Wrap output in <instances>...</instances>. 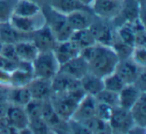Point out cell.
Wrapping results in <instances>:
<instances>
[{
  "label": "cell",
  "mask_w": 146,
  "mask_h": 134,
  "mask_svg": "<svg viewBox=\"0 0 146 134\" xmlns=\"http://www.w3.org/2000/svg\"><path fill=\"white\" fill-rule=\"evenodd\" d=\"M80 55L88 62L89 72L101 78L113 72L119 60L111 46L99 43L81 49Z\"/></svg>",
  "instance_id": "6da1fadb"
},
{
  "label": "cell",
  "mask_w": 146,
  "mask_h": 134,
  "mask_svg": "<svg viewBox=\"0 0 146 134\" xmlns=\"http://www.w3.org/2000/svg\"><path fill=\"white\" fill-rule=\"evenodd\" d=\"M84 95H85V92L83 91L81 86H78L68 91L53 93L49 100L56 113L63 120L68 121L71 119L78 103L84 97Z\"/></svg>",
  "instance_id": "7a4b0ae2"
},
{
  "label": "cell",
  "mask_w": 146,
  "mask_h": 134,
  "mask_svg": "<svg viewBox=\"0 0 146 134\" xmlns=\"http://www.w3.org/2000/svg\"><path fill=\"white\" fill-rule=\"evenodd\" d=\"M42 12L45 17L46 26L50 29L57 42L70 39L73 30L67 21L66 15L58 12L48 5H43Z\"/></svg>",
  "instance_id": "3957f363"
},
{
  "label": "cell",
  "mask_w": 146,
  "mask_h": 134,
  "mask_svg": "<svg viewBox=\"0 0 146 134\" xmlns=\"http://www.w3.org/2000/svg\"><path fill=\"white\" fill-rule=\"evenodd\" d=\"M60 63L53 51H41L32 61L34 77L52 79L60 70Z\"/></svg>",
  "instance_id": "277c9868"
},
{
  "label": "cell",
  "mask_w": 146,
  "mask_h": 134,
  "mask_svg": "<svg viewBox=\"0 0 146 134\" xmlns=\"http://www.w3.org/2000/svg\"><path fill=\"white\" fill-rule=\"evenodd\" d=\"M111 133H129L131 128L135 124L131 117L130 111L119 106H116L112 109L111 116L108 121Z\"/></svg>",
  "instance_id": "5b68a950"
},
{
  "label": "cell",
  "mask_w": 146,
  "mask_h": 134,
  "mask_svg": "<svg viewBox=\"0 0 146 134\" xmlns=\"http://www.w3.org/2000/svg\"><path fill=\"white\" fill-rule=\"evenodd\" d=\"M121 5L117 0H93L90 9L97 18L112 22L119 14Z\"/></svg>",
  "instance_id": "8992f818"
},
{
  "label": "cell",
  "mask_w": 146,
  "mask_h": 134,
  "mask_svg": "<svg viewBox=\"0 0 146 134\" xmlns=\"http://www.w3.org/2000/svg\"><path fill=\"white\" fill-rule=\"evenodd\" d=\"M9 22L17 28L19 31L27 34H32L38 29L42 28L43 26L46 25L45 22V17L43 14L42 10L39 13L31 16H17L13 15Z\"/></svg>",
  "instance_id": "52a82bcc"
},
{
  "label": "cell",
  "mask_w": 146,
  "mask_h": 134,
  "mask_svg": "<svg viewBox=\"0 0 146 134\" xmlns=\"http://www.w3.org/2000/svg\"><path fill=\"white\" fill-rule=\"evenodd\" d=\"M144 70H146V68L139 66L130 57H127L118 60L114 72L123 80L125 84H131L134 83Z\"/></svg>",
  "instance_id": "ba28073f"
},
{
  "label": "cell",
  "mask_w": 146,
  "mask_h": 134,
  "mask_svg": "<svg viewBox=\"0 0 146 134\" xmlns=\"http://www.w3.org/2000/svg\"><path fill=\"white\" fill-rule=\"evenodd\" d=\"M89 30L91 31L93 38L96 43L103 45H111V42L114 37L113 24L110 21L102 20L95 16V19L90 25Z\"/></svg>",
  "instance_id": "9c48e42d"
},
{
  "label": "cell",
  "mask_w": 146,
  "mask_h": 134,
  "mask_svg": "<svg viewBox=\"0 0 146 134\" xmlns=\"http://www.w3.org/2000/svg\"><path fill=\"white\" fill-rule=\"evenodd\" d=\"M42 117L52 133H68V121L63 120L53 108L50 100H45L42 109Z\"/></svg>",
  "instance_id": "30bf717a"
},
{
  "label": "cell",
  "mask_w": 146,
  "mask_h": 134,
  "mask_svg": "<svg viewBox=\"0 0 146 134\" xmlns=\"http://www.w3.org/2000/svg\"><path fill=\"white\" fill-rule=\"evenodd\" d=\"M6 118L8 119L10 125L17 131V133H30L28 129L29 119L23 106L9 104Z\"/></svg>",
  "instance_id": "8fae6325"
},
{
  "label": "cell",
  "mask_w": 146,
  "mask_h": 134,
  "mask_svg": "<svg viewBox=\"0 0 146 134\" xmlns=\"http://www.w3.org/2000/svg\"><path fill=\"white\" fill-rule=\"evenodd\" d=\"M96 103L97 102L94 96L85 94L78 103L75 111L71 117V120H74L81 124L85 123L87 120L95 116Z\"/></svg>",
  "instance_id": "7c38bea8"
},
{
  "label": "cell",
  "mask_w": 146,
  "mask_h": 134,
  "mask_svg": "<svg viewBox=\"0 0 146 134\" xmlns=\"http://www.w3.org/2000/svg\"><path fill=\"white\" fill-rule=\"evenodd\" d=\"M30 95L34 99L38 100H49L53 95L51 79H45L40 77H33L31 81L27 84Z\"/></svg>",
  "instance_id": "4fadbf2b"
},
{
  "label": "cell",
  "mask_w": 146,
  "mask_h": 134,
  "mask_svg": "<svg viewBox=\"0 0 146 134\" xmlns=\"http://www.w3.org/2000/svg\"><path fill=\"white\" fill-rule=\"evenodd\" d=\"M67 21L73 31L87 29L90 27L95 19V15L92 13L91 9H80L73 11L66 15Z\"/></svg>",
  "instance_id": "5bb4252c"
},
{
  "label": "cell",
  "mask_w": 146,
  "mask_h": 134,
  "mask_svg": "<svg viewBox=\"0 0 146 134\" xmlns=\"http://www.w3.org/2000/svg\"><path fill=\"white\" fill-rule=\"evenodd\" d=\"M60 70L74 79L80 80L88 71V62L81 55H77L60 66Z\"/></svg>",
  "instance_id": "9a60e30c"
},
{
  "label": "cell",
  "mask_w": 146,
  "mask_h": 134,
  "mask_svg": "<svg viewBox=\"0 0 146 134\" xmlns=\"http://www.w3.org/2000/svg\"><path fill=\"white\" fill-rule=\"evenodd\" d=\"M23 40H31V34L19 31L9 21L0 23V43L1 44H16Z\"/></svg>",
  "instance_id": "2e32d148"
},
{
  "label": "cell",
  "mask_w": 146,
  "mask_h": 134,
  "mask_svg": "<svg viewBox=\"0 0 146 134\" xmlns=\"http://www.w3.org/2000/svg\"><path fill=\"white\" fill-rule=\"evenodd\" d=\"M11 86H26L34 77L31 62L18 61L17 66L10 73Z\"/></svg>",
  "instance_id": "e0dca14e"
},
{
  "label": "cell",
  "mask_w": 146,
  "mask_h": 134,
  "mask_svg": "<svg viewBox=\"0 0 146 134\" xmlns=\"http://www.w3.org/2000/svg\"><path fill=\"white\" fill-rule=\"evenodd\" d=\"M31 40L37 47L39 52L41 51H52L54 49L57 40L50 29L45 25L31 34Z\"/></svg>",
  "instance_id": "ac0fdd59"
},
{
  "label": "cell",
  "mask_w": 146,
  "mask_h": 134,
  "mask_svg": "<svg viewBox=\"0 0 146 134\" xmlns=\"http://www.w3.org/2000/svg\"><path fill=\"white\" fill-rule=\"evenodd\" d=\"M52 51L60 65L64 64L67 61L71 60L72 58L80 54V49L70 39L58 41Z\"/></svg>",
  "instance_id": "d6986e66"
},
{
  "label": "cell",
  "mask_w": 146,
  "mask_h": 134,
  "mask_svg": "<svg viewBox=\"0 0 146 134\" xmlns=\"http://www.w3.org/2000/svg\"><path fill=\"white\" fill-rule=\"evenodd\" d=\"M142 93H145V92H142L133 83L126 84L118 92V106L129 110L134 105V103L139 99Z\"/></svg>",
  "instance_id": "ffe728a7"
},
{
  "label": "cell",
  "mask_w": 146,
  "mask_h": 134,
  "mask_svg": "<svg viewBox=\"0 0 146 134\" xmlns=\"http://www.w3.org/2000/svg\"><path fill=\"white\" fill-rule=\"evenodd\" d=\"M53 93H61L80 86V80L74 79L71 76L59 70L51 79Z\"/></svg>",
  "instance_id": "44dd1931"
},
{
  "label": "cell",
  "mask_w": 146,
  "mask_h": 134,
  "mask_svg": "<svg viewBox=\"0 0 146 134\" xmlns=\"http://www.w3.org/2000/svg\"><path fill=\"white\" fill-rule=\"evenodd\" d=\"M45 5H48L51 8L55 9L62 14H69L73 11L80 9H89L90 7L85 6L77 0H46Z\"/></svg>",
  "instance_id": "7402d4cb"
},
{
  "label": "cell",
  "mask_w": 146,
  "mask_h": 134,
  "mask_svg": "<svg viewBox=\"0 0 146 134\" xmlns=\"http://www.w3.org/2000/svg\"><path fill=\"white\" fill-rule=\"evenodd\" d=\"M80 86L85 92V94L95 96L103 89V80L101 77L88 71L80 79Z\"/></svg>",
  "instance_id": "603a6c76"
},
{
  "label": "cell",
  "mask_w": 146,
  "mask_h": 134,
  "mask_svg": "<svg viewBox=\"0 0 146 134\" xmlns=\"http://www.w3.org/2000/svg\"><path fill=\"white\" fill-rule=\"evenodd\" d=\"M15 50H16L17 56L19 61H25V62H31L38 55L39 50L32 40H23L14 44Z\"/></svg>",
  "instance_id": "cb8c5ba5"
},
{
  "label": "cell",
  "mask_w": 146,
  "mask_h": 134,
  "mask_svg": "<svg viewBox=\"0 0 146 134\" xmlns=\"http://www.w3.org/2000/svg\"><path fill=\"white\" fill-rule=\"evenodd\" d=\"M30 92L26 86H10L7 96V101L9 104L23 106L24 107L31 99Z\"/></svg>",
  "instance_id": "d4e9b609"
},
{
  "label": "cell",
  "mask_w": 146,
  "mask_h": 134,
  "mask_svg": "<svg viewBox=\"0 0 146 134\" xmlns=\"http://www.w3.org/2000/svg\"><path fill=\"white\" fill-rule=\"evenodd\" d=\"M129 111L134 124L139 127L146 128V92L141 94Z\"/></svg>",
  "instance_id": "484cf974"
},
{
  "label": "cell",
  "mask_w": 146,
  "mask_h": 134,
  "mask_svg": "<svg viewBox=\"0 0 146 134\" xmlns=\"http://www.w3.org/2000/svg\"><path fill=\"white\" fill-rule=\"evenodd\" d=\"M42 7L32 0H17L14 14L17 16H31L39 13Z\"/></svg>",
  "instance_id": "4316f807"
},
{
  "label": "cell",
  "mask_w": 146,
  "mask_h": 134,
  "mask_svg": "<svg viewBox=\"0 0 146 134\" xmlns=\"http://www.w3.org/2000/svg\"><path fill=\"white\" fill-rule=\"evenodd\" d=\"M70 40L73 41V43L81 50L86 47H89L91 45L95 44V40L93 38L91 31L89 28L87 29H82V30L73 31L72 35L70 37Z\"/></svg>",
  "instance_id": "83f0119b"
},
{
  "label": "cell",
  "mask_w": 146,
  "mask_h": 134,
  "mask_svg": "<svg viewBox=\"0 0 146 134\" xmlns=\"http://www.w3.org/2000/svg\"><path fill=\"white\" fill-rule=\"evenodd\" d=\"M83 125L90 133H111L108 122L103 121L96 116L87 120L85 123H83Z\"/></svg>",
  "instance_id": "f1b7e54d"
},
{
  "label": "cell",
  "mask_w": 146,
  "mask_h": 134,
  "mask_svg": "<svg viewBox=\"0 0 146 134\" xmlns=\"http://www.w3.org/2000/svg\"><path fill=\"white\" fill-rule=\"evenodd\" d=\"M103 80V88L104 89H107V90H110V91H113V92H118L126 85L124 83V81L115 73V72H111L110 74L108 75L104 76L102 78Z\"/></svg>",
  "instance_id": "f546056e"
},
{
  "label": "cell",
  "mask_w": 146,
  "mask_h": 134,
  "mask_svg": "<svg viewBox=\"0 0 146 134\" xmlns=\"http://www.w3.org/2000/svg\"><path fill=\"white\" fill-rule=\"evenodd\" d=\"M17 0H0V23L8 22L14 14Z\"/></svg>",
  "instance_id": "4dcf8cb0"
},
{
  "label": "cell",
  "mask_w": 146,
  "mask_h": 134,
  "mask_svg": "<svg viewBox=\"0 0 146 134\" xmlns=\"http://www.w3.org/2000/svg\"><path fill=\"white\" fill-rule=\"evenodd\" d=\"M95 99L99 103H103L110 107L114 108L118 106V93L113 91H110L107 89H102L99 93H97L95 96Z\"/></svg>",
  "instance_id": "1f68e13d"
},
{
  "label": "cell",
  "mask_w": 146,
  "mask_h": 134,
  "mask_svg": "<svg viewBox=\"0 0 146 134\" xmlns=\"http://www.w3.org/2000/svg\"><path fill=\"white\" fill-rule=\"evenodd\" d=\"M43 104H44V101L42 100L34 99V98H31L29 100L28 103L24 106V109L26 111L29 120L42 116Z\"/></svg>",
  "instance_id": "d6a6232c"
},
{
  "label": "cell",
  "mask_w": 146,
  "mask_h": 134,
  "mask_svg": "<svg viewBox=\"0 0 146 134\" xmlns=\"http://www.w3.org/2000/svg\"><path fill=\"white\" fill-rule=\"evenodd\" d=\"M28 129H29V131H30V133H35V134L52 133L50 128H49V126L47 125V123L45 122V120L43 119L42 116L29 120Z\"/></svg>",
  "instance_id": "836d02e7"
},
{
  "label": "cell",
  "mask_w": 146,
  "mask_h": 134,
  "mask_svg": "<svg viewBox=\"0 0 146 134\" xmlns=\"http://www.w3.org/2000/svg\"><path fill=\"white\" fill-rule=\"evenodd\" d=\"M130 58L139 66L146 68V46H134Z\"/></svg>",
  "instance_id": "e575fe53"
},
{
  "label": "cell",
  "mask_w": 146,
  "mask_h": 134,
  "mask_svg": "<svg viewBox=\"0 0 146 134\" xmlns=\"http://www.w3.org/2000/svg\"><path fill=\"white\" fill-rule=\"evenodd\" d=\"M96 102H97V101H96ZM112 109H113V108L110 107V106H108V105H106V104L97 102V103H96L95 116L99 118V119L103 120V121L108 122V121H109L110 116H111Z\"/></svg>",
  "instance_id": "d590c367"
},
{
  "label": "cell",
  "mask_w": 146,
  "mask_h": 134,
  "mask_svg": "<svg viewBox=\"0 0 146 134\" xmlns=\"http://www.w3.org/2000/svg\"><path fill=\"white\" fill-rule=\"evenodd\" d=\"M0 55H2V56L6 57V58L10 59L12 61H15V62L19 61L14 44H1Z\"/></svg>",
  "instance_id": "8d00e7d4"
},
{
  "label": "cell",
  "mask_w": 146,
  "mask_h": 134,
  "mask_svg": "<svg viewBox=\"0 0 146 134\" xmlns=\"http://www.w3.org/2000/svg\"><path fill=\"white\" fill-rule=\"evenodd\" d=\"M17 63L18 62H15V61H12L6 57L2 56V55H0V69L1 70L11 73L16 68Z\"/></svg>",
  "instance_id": "74e56055"
},
{
  "label": "cell",
  "mask_w": 146,
  "mask_h": 134,
  "mask_svg": "<svg viewBox=\"0 0 146 134\" xmlns=\"http://www.w3.org/2000/svg\"><path fill=\"white\" fill-rule=\"evenodd\" d=\"M134 85L137 86L142 92H146V70H144L141 74L134 81Z\"/></svg>",
  "instance_id": "f35d334b"
},
{
  "label": "cell",
  "mask_w": 146,
  "mask_h": 134,
  "mask_svg": "<svg viewBox=\"0 0 146 134\" xmlns=\"http://www.w3.org/2000/svg\"><path fill=\"white\" fill-rule=\"evenodd\" d=\"M0 85L11 86V75L9 72L0 69Z\"/></svg>",
  "instance_id": "ab89813d"
},
{
  "label": "cell",
  "mask_w": 146,
  "mask_h": 134,
  "mask_svg": "<svg viewBox=\"0 0 146 134\" xmlns=\"http://www.w3.org/2000/svg\"><path fill=\"white\" fill-rule=\"evenodd\" d=\"M10 86L0 85V101H7V96Z\"/></svg>",
  "instance_id": "60d3db41"
},
{
  "label": "cell",
  "mask_w": 146,
  "mask_h": 134,
  "mask_svg": "<svg viewBox=\"0 0 146 134\" xmlns=\"http://www.w3.org/2000/svg\"><path fill=\"white\" fill-rule=\"evenodd\" d=\"M8 101H0V117H5L8 109Z\"/></svg>",
  "instance_id": "b9f144b4"
},
{
  "label": "cell",
  "mask_w": 146,
  "mask_h": 134,
  "mask_svg": "<svg viewBox=\"0 0 146 134\" xmlns=\"http://www.w3.org/2000/svg\"><path fill=\"white\" fill-rule=\"evenodd\" d=\"M78 2L82 3L83 5H85V6H88L90 7L92 4V2H93V0H77Z\"/></svg>",
  "instance_id": "7bdbcfd3"
},
{
  "label": "cell",
  "mask_w": 146,
  "mask_h": 134,
  "mask_svg": "<svg viewBox=\"0 0 146 134\" xmlns=\"http://www.w3.org/2000/svg\"><path fill=\"white\" fill-rule=\"evenodd\" d=\"M32 1H34V2H36L37 4H39L41 7H42L43 5H45V1H46V0H32Z\"/></svg>",
  "instance_id": "ee69618b"
},
{
  "label": "cell",
  "mask_w": 146,
  "mask_h": 134,
  "mask_svg": "<svg viewBox=\"0 0 146 134\" xmlns=\"http://www.w3.org/2000/svg\"><path fill=\"white\" fill-rule=\"evenodd\" d=\"M117 1H120V2H123L124 0H117Z\"/></svg>",
  "instance_id": "f6af8a7d"
},
{
  "label": "cell",
  "mask_w": 146,
  "mask_h": 134,
  "mask_svg": "<svg viewBox=\"0 0 146 134\" xmlns=\"http://www.w3.org/2000/svg\"><path fill=\"white\" fill-rule=\"evenodd\" d=\"M0 51H1V43H0Z\"/></svg>",
  "instance_id": "bcb514c9"
}]
</instances>
